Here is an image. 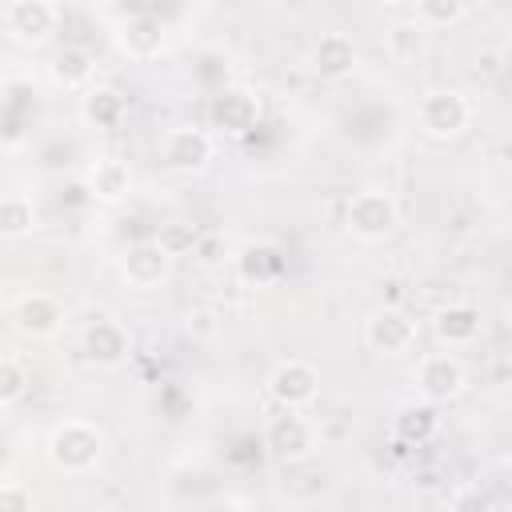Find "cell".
<instances>
[{
    "instance_id": "14",
    "label": "cell",
    "mask_w": 512,
    "mask_h": 512,
    "mask_svg": "<svg viewBox=\"0 0 512 512\" xmlns=\"http://www.w3.org/2000/svg\"><path fill=\"white\" fill-rule=\"evenodd\" d=\"M308 68L320 80H344V76H352V68H356V44H352V36L324 32L312 44V52H308Z\"/></svg>"
},
{
    "instance_id": "2",
    "label": "cell",
    "mask_w": 512,
    "mask_h": 512,
    "mask_svg": "<svg viewBox=\"0 0 512 512\" xmlns=\"http://www.w3.org/2000/svg\"><path fill=\"white\" fill-rule=\"evenodd\" d=\"M472 120V104L456 88H432L416 104V124L432 140H456Z\"/></svg>"
},
{
    "instance_id": "4",
    "label": "cell",
    "mask_w": 512,
    "mask_h": 512,
    "mask_svg": "<svg viewBox=\"0 0 512 512\" xmlns=\"http://www.w3.org/2000/svg\"><path fill=\"white\" fill-rule=\"evenodd\" d=\"M264 448L284 464H300L316 452V428L300 416V408H280L264 424Z\"/></svg>"
},
{
    "instance_id": "3",
    "label": "cell",
    "mask_w": 512,
    "mask_h": 512,
    "mask_svg": "<svg viewBox=\"0 0 512 512\" xmlns=\"http://www.w3.org/2000/svg\"><path fill=\"white\" fill-rule=\"evenodd\" d=\"M344 224H348V232H352L356 240H368V244H372V240H384V236L396 232L400 208H396V200H392L388 192L364 188V192H356V196L348 200Z\"/></svg>"
},
{
    "instance_id": "6",
    "label": "cell",
    "mask_w": 512,
    "mask_h": 512,
    "mask_svg": "<svg viewBox=\"0 0 512 512\" xmlns=\"http://www.w3.org/2000/svg\"><path fill=\"white\" fill-rule=\"evenodd\" d=\"M464 384H468L464 364H460L456 356H448V352H432V356H424L420 368H416V392H420V400H428V404H448V400H456V396L464 392Z\"/></svg>"
},
{
    "instance_id": "13",
    "label": "cell",
    "mask_w": 512,
    "mask_h": 512,
    "mask_svg": "<svg viewBox=\"0 0 512 512\" xmlns=\"http://www.w3.org/2000/svg\"><path fill=\"white\" fill-rule=\"evenodd\" d=\"M120 272H124V280L132 288H156L172 272V256L160 248L156 236L152 240H136V244H128L124 260H120Z\"/></svg>"
},
{
    "instance_id": "29",
    "label": "cell",
    "mask_w": 512,
    "mask_h": 512,
    "mask_svg": "<svg viewBox=\"0 0 512 512\" xmlns=\"http://www.w3.org/2000/svg\"><path fill=\"white\" fill-rule=\"evenodd\" d=\"M500 52H480V60H476V76H496L500 72Z\"/></svg>"
},
{
    "instance_id": "15",
    "label": "cell",
    "mask_w": 512,
    "mask_h": 512,
    "mask_svg": "<svg viewBox=\"0 0 512 512\" xmlns=\"http://www.w3.org/2000/svg\"><path fill=\"white\" fill-rule=\"evenodd\" d=\"M4 20L20 44H44L56 32V8L48 0H12Z\"/></svg>"
},
{
    "instance_id": "24",
    "label": "cell",
    "mask_w": 512,
    "mask_h": 512,
    "mask_svg": "<svg viewBox=\"0 0 512 512\" xmlns=\"http://www.w3.org/2000/svg\"><path fill=\"white\" fill-rule=\"evenodd\" d=\"M468 12V0H416V24L420 28H452Z\"/></svg>"
},
{
    "instance_id": "7",
    "label": "cell",
    "mask_w": 512,
    "mask_h": 512,
    "mask_svg": "<svg viewBox=\"0 0 512 512\" xmlns=\"http://www.w3.org/2000/svg\"><path fill=\"white\" fill-rule=\"evenodd\" d=\"M160 156L176 176H196L212 164V136L204 128H192V124L172 128L160 144Z\"/></svg>"
},
{
    "instance_id": "18",
    "label": "cell",
    "mask_w": 512,
    "mask_h": 512,
    "mask_svg": "<svg viewBox=\"0 0 512 512\" xmlns=\"http://www.w3.org/2000/svg\"><path fill=\"white\" fill-rule=\"evenodd\" d=\"M88 192L100 204H120L132 192V168L124 160H116V156L92 160V168H88Z\"/></svg>"
},
{
    "instance_id": "10",
    "label": "cell",
    "mask_w": 512,
    "mask_h": 512,
    "mask_svg": "<svg viewBox=\"0 0 512 512\" xmlns=\"http://www.w3.org/2000/svg\"><path fill=\"white\" fill-rule=\"evenodd\" d=\"M12 324L20 336H32V340H44V336H56L60 324H64V304L48 292H24L16 304H12Z\"/></svg>"
},
{
    "instance_id": "23",
    "label": "cell",
    "mask_w": 512,
    "mask_h": 512,
    "mask_svg": "<svg viewBox=\"0 0 512 512\" xmlns=\"http://www.w3.org/2000/svg\"><path fill=\"white\" fill-rule=\"evenodd\" d=\"M424 48H428V40H424V28H420L416 20L388 28V56H392L396 64H416V60L424 56Z\"/></svg>"
},
{
    "instance_id": "1",
    "label": "cell",
    "mask_w": 512,
    "mask_h": 512,
    "mask_svg": "<svg viewBox=\"0 0 512 512\" xmlns=\"http://www.w3.org/2000/svg\"><path fill=\"white\" fill-rule=\"evenodd\" d=\"M48 464L64 476H84L104 456V432L92 420H60L48 432Z\"/></svg>"
},
{
    "instance_id": "12",
    "label": "cell",
    "mask_w": 512,
    "mask_h": 512,
    "mask_svg": "<svg viewBox=\"0 0 512 512\" xmlns=\"http://www.w3.org/2000/svg\"><path fill=\"white\" fill-rule=\"evenodd\" d=\"M164 20L152 16V12H132L116 24V48L128 56V60H152L160 56L164 48Z\"/></svg>"
},
{
    "instance_id": "27",
    "label": "cell",
    "mask_w": 512,
    "mask_h": 512,
    "mask_svg": "<svg viewBox=\"0 0 512 512\" xmlns=\"http://www.w3.org/2000/svg\"><path fill=\"white\" fill-rule=\"evenodd\" d=\"M192 260H196V264H204V268L224 264V260H228V240H224V232H196Z\"/></svg>"
},
{
    "instance_id": "30",
    "label": "cell",
    "mask_w": 512,
    "mask_h": 512,
    "mask_svg": "<svg viewBox=\"0 0 512 512\" xmlns=\"http://www.w3.org/2000/svg\"><path fill=\"white\" fill-rule=\"evenodd\" d=\"M380 4H400V0H380Z\"/></svg>"
},
{
    "instance_id": "22",
    "label": "cell",
    "mask_w": 512,
    "mask_h": 512,
    "mask_svg": "<svg viewBox=\"0 0 512 512\" xmlns=\"http://www.w3.org/2000/svg\"><path fill=\"white\" fill-rule=\"evenodd\" d=\"M36 228V204L20 192L0 196V236L4 240H24Z\"/></svg>"
},
{
    "instance_id": "11",
    "label": "cell",
    "mask_w": 512,
    "mask_h": 512,
    "mask_svg": "<svg viewBox=\"0 0 512 512\" xmlns=\"http://www.w3.org/2000/svg\"><path fill=\"white\" fill-rule=\"evenodd\" d=\"M80 352H84L92 364H100V368H116V364L128 360L132 336H128V328H124L120 320H104V316H100V320H92V324L84 328Z\"/></svg>"
},
{
    "instance_id": "17",
    "label": "cell",
    "mask_w": 512,
    "mask_h": 512,
    "mask_svg": "<svg viewBox=\"0 0 512 512\" xmlns=\"http://www.w3.org/2000/svg\"><path fill=\"white\" fill-rule=\"evenodd\" d=\"M436 428H440V412H436V404H428V400H408V404H400L396 416H392V432H396V440L408 444V448L428 444V440L436 436Z\"/></svg>"
},
{
    "instance_id": "25",
    "label": "cell",
    "mask_w": 512,
    "mask_h": 512,
    "mask_svg": "<svg viewBox=\"0 0 512 512\" xmlns=\"http://www.w3.org/2000/svg\"><path fill=\"white\" fill-rule=\"evenodd\" d=\"M28 392V372L16 356H0V408L16 404Z\"/></svg>"
},
{
    "instance_id": "5",
    "label": "cell",
    "mask_w": 512,
    "mask_h": 512,
    "mask_svg": "<svg viewBox=\"0 0 512 512\" xmlns=\"http://www.w3.org/2000/svg\"><path fill=\"white\" fill-rule=\"evenodd\" d=\"M416 320L400 308H380L364 320V344L376 352V356H404L412 344H416Z\"/></svg>"
},
{
    "instance_id": "8",
    "label": "cell",
    "mask_w": 512,
    "mask_h": 512,
    "mask_svg": "<svg viewBox=\"0 0 512 512\" xmlns=\"http://www.w3.org/2000/svg\"><path fill=\"white\" fill-rule=\"evenodd\" d=\"M208 120L224 136H248L260 124V100L244 88H220L208 104Z\"/></svg>"
},
{
    "instance_id": "9",
    "label": "cell",
    "mask_w": 512,
    "mask_h": 512,
    "mask_svg": "<svg viewBox=\"0 0 512 512\" xmlns=\"http://www.w3.org/2000/svg\"><path fill=\"white\" fill-rule=\"evenodd\" d=\"M268 392L280 408H304L320 392V372L308 360H280L268 376Z\"/></svg>"
},
{
    "instance_id": "20",
    "label": "cell",
    "mask_w": 512,
    "mask_h": 512,
    "mask_svg": "<svg viewBox=\"0 0 512 512\" xmlns=\"http://www.w3.org/2000/svg\"><path fill=\"white\" fill-rule=\"evenodd\" d=\"M236 268H240V276L248 284H268V280H276L284 272V252L276 244H264V240L260 244H244L236 252Z\"/></svg>"
},
{
    "instance_id": "26",
    "label": "cell",
    "mask_w": 512,
    "mask_h": 512,
    "mask_svg": "<svg viewBox=\"0 0 512 512\" xmlns=\"http://www.w3.org/2000/svg\"><path fill=\"white\" fill-rule=\"evenodd\" d=\"M156 240H160V248H164L172 260H176V256H192L196 228H192V224H184V220H172V224H160Z\"/></svg>"
},
{
    "instance_id": "16",
    "label": "cell",
    "mask_w": 512,
    "mask_h": 512,
    "mask_svg": "<svg viewBox=\"0 0 512 512\" xmlns=\"http://www.w3.org/2000/svg\"><path fill=\"white\" fill-rule=\"evenodd\" d=\"M484 332V312L468 300H452L436 312V336L448 344V348H464V344H476Z\"/></svg>"
},
{
    "instance_id": "21",
    "label": "cell",
    "mask_w": 512,
    "mask_h": 512,
    "mask_svg": "<svg viewBox=\"0 0 512 512\" xmlns=\"http://www.w3.org/2000/svg\"><path fill=\"white\" fill-rule=\"evenodd\" d=\"M48 72H52V80H56L60 88H84V84L92 80V56H88L84 48H76V44H64V48L52 56Z\"/></svg>"
},
{
    "instance_id": "19",
    "label": "cell",
    "mask_w": 512,
    "mask_h": 512,
    "mask_svg": "<svg viewBox=\"0 0 512 512\" xmlns=\"http://www.w3.org/2000/svg\"><path fill=\"white\" fill-rule=\"evenodd\" d=\"M124 112H128V100L116 84H96L80 96V116L92 128H116L124 120Z\"/></svg>"
},
{
    "instance_id": "28",
    "label": "cell",
    "mask_w": 512,
    "mask_h": 512,
    "mask_svg": "<svg viewBox=\"0 0 512 512\" xmlns=\"http://www.w3.org/2000/svg\"><path fill=\"white\" fill-rule=\"evenodd\" d=\"M36 504L32 488L24 484H0V512H28Z\"/></svg>"
}]
</instances>
